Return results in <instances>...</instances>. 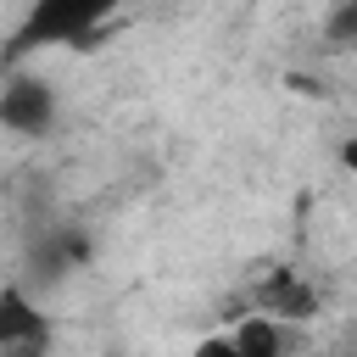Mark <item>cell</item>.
Instances as JSON below:
<instances>
[{
	"label": "cell",
	"instance_id": "obj_1",
	"mask_svg": "<svg viewBox=\"0 0 357 357\" xmlns=\"http://www.w3.org/2000/svg\"><path fill=\"white\" fill-rule=\"evenodd\" d=\"M123 0H33L22 28H17V50H39V45H78L89 39Z\"/></svg>",
	"mask_w": 357,
	"mask_h": 357
},
{
	"label": "cell",
	"instance_id": "obj_5",
	"mask_svg": "<svg viewBox=\"0 0 357 357\" xmlns=\"http://www.w3.org/2000/svg\"><path fill=\"white\" fill-rule=\"evenodd\" d=\"M234 351H240V357H279V351H284V335H279V324H273L268 312H257V318H245V324L234 329Z\"/></svg>",
	"mask_w": 357,
	"mask_h": 357
},
{
	"label": "cell",
	"instance_id": "obj_7",
	"mask_svg": "<svg viewBox=\"0 0 357 357\" xmlns=\"http://www.w3.org/2000/svg\"><path fill=\"white\" fill-rule=\"evenodd\" d=\"M340 162H346V167L357 173V139H346V145H340Z\"/></svg>",
	"mask_w": 357,
	"mask_h": 357
},
{
	"label": "cell",
	"instance_id": "obj_6",
	"mask_svg": "<svg viewBox=\"0 0 357 357\" xmlns=\"http://www.w3.org/2000/svg\"><path fill=\"white\" fill-rule=\"evenodd\" d=\"M324 39L329 45H357V0H340L324 22Z\"/></svg>",
	"mask_w": 357,
	"mask_h": 357
},
{
	"label": "cell",
	"instance_id": "obj_3",
	"mask_svg": "<svg viewBox=\"0 0 357 357\" xmlns=\"http://www.w3.org/2000/svg\"><path fill=\"white\" fill-rule=\"evenodd\" d=\"M45 340H50L45 312L22 290H0V351H11V346H45Z\"/></svg>",
	"mask_w": 357,
	"mask_h": 357
},
{
	"label": "cell",
	"instance_id": "obj_2",
	"mask_svg": "<svg viewBox=\"0 0 357 357\" xmlns=\"http://www.w3.org/2000/svg\"><path fill=\"white\" fill-rule=\"evenodd\" d=\"M56 123V89L45 78H11L0 89V128L11 134H45Z\"/></svg>",
	"mask_w": 357,
	"mask_h": 357
},
{
	"label": "cell",
	"instance_id": "obj_8",
	"mask_svg": "<svg viewBox=\"0 0 357 357\" xmlns=\"http://www.w3.org/2000/svg\"><path fill=\"white\" fill-rule=\"evenodd\" d=\"M0 357H45V346H11V351H0Z\"/></svg>",
	"mask_w": 357,
	"mask_h": 357
},
{
	"label": "cell",
	"instance_id": "obj_4",
	"mask_svg": "<svg viewBox=\"0 0 357 357\" xmlns=\"http://www.w3.org/2000/svg\"><path fill=\"white\" fill-rule=\"evenodd\" d=\"M257 307H262L268 318H312V312H318V296H312V284H301L290 268H279V273H268V284L257 290Z\"/></svg>",
	"mask_w": 357,
	"mask_h": 357
}]
</instances>
